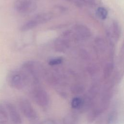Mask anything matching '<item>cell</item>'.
Here are the masks:
<instances>
[{
	"label": "cell",
	"instance_id": "7",
	"mask_svg": "<svg viewBox=\"0 0 124 124\" xmlns=\"http://www.w3.org/2000/svg\"><path fill=\"white\" fill-rule=\"evenodd\" d=\"M33 98L36 102L42 107L47 106L49 103V98L47 93L40 89L34 90Z\"/></svg>",
	"mask_w": 124,
	"mask_h": 124
},
{
	"label": "cell",
	"instance_id": "9",
	"mask_svg": "<svg viewBox=\"0 0 124 124\" xmlns=\"http://www.w3.org/2000/svg\"><path fill=\"white\" fill-rule=\"evenodd\" d=\"M53 18V15L50 13H43L37 15L32 19L37 25L44 24L50 21Z\"/></svg>",
	"mask_w": 124,
	"mask_h": 124
},
{
	"label": "cell",
	"instance_id": "5",
	"mask_svg": "<svg viewBox=\"0 0 124 124\" xmlns=\"http://www.w3.org/2000/svg\"><path fill=\"white\" fill-rule=\"evenodd\" d=\"M74 34L78 40L84 41L88 39L91 36L90 30L83 24H77L73 28Z\"/></svg>",
	"mask_w": 124,
	"mask_h": 124
},
{
	"label": "cell",
	"instance_id": "2",
	"mask_svg": "<svg viewBox=\"0 0 124 124\" xmlns=\"http://www.w3.org/2000/svg\"><path fill=\"white\" fill-rule=\"evenodd\" d=\"M14 7L19 13L29 14L36 10L37 4L33 0H16Z\"/></svg>",
	"mask_w": 124,
	"mask_h": 124
},
{
	"label": "cell",
	"instance_id": "12",
	"mask_svg": "<svg viewBox=\"0 0 124 124\" xmlns=\"http://www.w3.org/2000/svg\"><path fill=\"white\" fill-rule=\"evenodd\" d=\"M96 14L99 18L102 20L107 18L108 16L107 10L104 7H99L96 10Z\"/></svg>",
	"mask_w": 124,
	"mask_h": 124
},
{
	"label": "cell",
	"instance_id": "4",
	"mask_svg": "<svg viewBox=\"0 0 124 124\" xmlns=\"http://www.w3.org/2000/svg\"><path fill=\"white\" fill-rule=\"evenodd\" d=\"M4 103L8 111L10 123L12 124H21L22 119L16 107L13 103L8 101H5Z\"/></svg>",
	"mask_w": 124,
	"mask_h": 124
},
{
	"label": "cell",
	"instance_id": "3",
	"mask_svg": "<svg viewBox=\"0 0 124 124\" xmlns=\"http://www.w3.org/2000/svg\"><path fill=\"white\" fill-rule=\"evenodd\" d=\"M19 107L23 115L29 120L33 121L37 118V114L30 102L25 99H21L19 100Z\"/></svg>",
	"mask_w": 124,
	"mask_h": 124
},
{
	"label": "cell",
	"instance_id": "6",
	"mask_svg": "<svg viewBox=\"0 0 124 124\" xmlns=\"http://www.w3.org/2000/svg\"><path fill=\"white\" fill-rule=\"evenodd\" d=\"M70 32L68 31L63 33L62 37L57 38L54 44L55 50L59 52H64L69 48L70 44L67 38Z\"/></svg>",
	"mask_w": 124,
	"mask_h": 124
},
{
	"label": "cell",
	"instance_id": "8",
	"mask_svg": "<svg viewBox=\"0 0 124 124\" xmlns=\"http://www.w3.org/2000/svg\"><path fill=\"white\" fill-rule=\"evenodd\" d=\"M108 36L115 41L118 40L121 36V30L118 22L114 20L112 22L108 32Z\"/></svg>",
	"mask_w": 124,
	"mask_h": 124
},
{
	"label": "cell",
	"instance_id": "14",
	"mask_svg": "<svg viewBox=\"0 0 124 124\" xmlns=\"http://www.w3.org/2000/svg\"><path fill=\"white\" fill-rule=\"evenodd\" d=\"M83 105L82 99L79 97H76L73 98L71 101V106L73 108L78 109L80 108Z\"/></svg>",
	"mask_w": 124,
	"mask_h": 124
},
{
	"label": "cell",
	"instance_id": "16",
	"mask_svg": "<svg viewBox=\"0 0 124 124\" xmlns=\"http://www.w3.org/2000/svg\"><path fill=\"white\" fill-rule=\"evenodd\" d=\"M63 59L62 57H56L50 59L48 61V64L50 65L54 66L61 64L62 62Z\"/></svg>",
	"mask_w": 124,
	"mask_h": 124
},
{
	"label": "cell",
	"instance_id": "10",
	"mask_svg": "<svg viewBox=\"0 0 124 124\" xmlns=\"http://www.w3.org/2000/svg\"><path fill=\"white\" fill-rule=\"evenodd\" d=\"M10 120L7 110L4 102L0 103V124H9Z\"/></svg>",
	"mask_w": 124,
	"mask_h": 124
},
{
	"label": "cell",
	"instance_id": "1",
	"mask_svg": "<svg viewBox=\"0 0 124 124\" xmlns=\"http://www.w3.org/2000/svg\"><path fill=\"white\" fill-rule=\"evenodd\" d=\"M27 74L23 70H13L9 72L7 81L12 88L18 90L23 89L28 82Z\"/></svg>",
	"mask_w": 124,
	"mask_h": 124
},
{
	"label": "cell",
	"instance_id": "11",
	"mask_svg": "<svg viewBox=\"0 0 124 124\" xmlns=\"http://www.w3.org/2000/svg\"><path fill=\"white\" fill-rule=\"evenodd\" d=\"M37 26V25L36 23L34 22L33 19H31L22 25L21 28V30L22 31H27L35 28Z\"/></svg>",
	"mask_w": 124,
	"mask_h": 124
},
{
	"label": "cell",
	"instance_id": "15",
	"mask_svg": "<svg viewBox=\"0 0 124 124\" xmlns=\"http://www.w3.org/2000/svg\"><path fill=\"white\" fill-rule=\"evenodd\" d=\"M113 67L114 65L112 62H108L105 65L104 69V75L105 78H108L111 75Z\"/></svg>",
	"mask_w": 124,
	"mask_h": 124
},
{
	"label": "cell",
	"instance_id": "13",
	"mask_svg": "<svg viewBox=\"0 0 124 124\" xmlns=\"http://www.w3.org/2000/svg\"><path fill=\"white\" fill-rule=\"evenodd\" d=\"M76 4L79 6H82L84 5H87L89 6H93L95 5V0H72Z\"/></svg>",
	"mask_w": 124,
	"mask_h": 124
}]
</instances>
